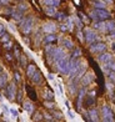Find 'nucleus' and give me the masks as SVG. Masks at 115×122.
I'll list each match as a JSON object with an SVG mask.
<instances>
[{"label":"nucleus","instance_id":"14","mask_svg":"<svg viewBox=\"0 0 115 122\" xmlns=\"http://www.w3.org/2000/svg\"><path fill=\"white\" fill-rule=\"evenodd\" d=\"M98 60L104 65V64H106V62H109V61L113 60V55L110 52H103V54H100L99 56H98Z\"/></svg>","mask_w":115,"mask_h":122},{"label":"nucleus","instance_id":"35","mask_svg":"<svg viewBox=\"0 0 115 122\" xmlns=\"http://www.w3.org/2000/svg\"><path fill=\"white\" fill-rule=\"evenodd\" d=\"M43 118H44V116H43V113H40V112H36L34 116H33V120H34L35 122L40 121V120H43Z\"/></svg>","mask_w":115,"mask_h":122},{"label":"nucleus","instance_id":"52","mask_svg":"<svg viewBox=\"0 0 115 122\" xmlns=\"http://www.w3.org/2000/svg\"><path fill=\"white\" fill-rule=\"evenodd\" d=\"M110 36H111V37H115V29H114V30L110 32Z\"/></svg>","mask_w":115,"mask_h":122},{"label":"nucleus","instance_id":"51","mask_svg":"<svg viewBox=\"0 0 115 122\" xmlns=\"http://www.w3.org/2000/svg\"><path fill=\"white\" fill-rule=\"evenodd\" d=\"M48 79H49V80H54V76H53V74H49V75H48Z\"/></svg>","mask_w":115,"mask_h":122},{"label":"nucleus","instance_id":"12","mask_svg":"<svg viewBox=\"0 0 115 122\" xmlns=\"http://www.w3.org/2000/svg\"><path fill=\"white\" fill-rule=\"evenodd\" d=\"M56 29L58 27L54 23H46L43 26V30H44V32H46V34H54V32L56 31Z\"/></svg>","mask_w":115,"mask_h":122},{"label":"nucleus","instance_id":"4","mask_svg":"<svg viewBox=\"0 0 115 122\" xmlns=\"http://www.w3.org/2000/svg\"><path fill=\"white\" fill-rule=\"evenodd\" d=\"M101 116H103V122H115L114 120V112L108 105H103L101 107Z\"/></svg>","mask_w":115,"mask_h":122},{"label":"nucleus","instance_id":"33","mask_svg":"<svg viewBox=\"0 0 115 122\" xmlns=\"http://www.w3.org/2000/svg\"><path fill=\"white\" fill-rule=\"evenodd\" d=\"M73 20H74V23H75L76 27H78L79 30H81V27H83V25H84V24H83V21H81L79 18H74Z\"/></svg>","mask_w":115,"mask_h":122},{"label":"nucleus","instance_id":"54","mask_svg":"<svg viewBox=\"0 0 115 122\" xmlns=\"http://www.w3.org/2000/svg\"><path fill=\"white\" fill-rule=\"evenodd\" d=\"M51 122H53V121H51ZM54 122H55V121H54Z\"/></svg>","mask_w":115,"mask_h":122},{"label":"nucleus","instance_id":"31","mask_svg":"<svg viewBox=\"0 0 115 122\" xmlns=\"http://www.w3.org/2000/svg\"><path fill=\"white\" fill-rule=\"evenodd\" d=\"M93 5L95 6V9H105L106 8V1H93Z\"/></svg>","mask_w":115,"mask_h":122},{"label":"nucleus","instance_id":"43","mask_svg":"<svg viewBox=\"0 0 115 122\" xmlns=\"http://www.w3.org/2000/svg\"><path fill=\"white\" fill-rule=\"evenodd\" d=\"M76 35H78V39H79V40L81 41V42H83L84 41V32H81V30H78V32H76Z\"/></svg>","mask_w":115,"mask_h":122},{"label":"nucleus","instance_id":"9","mask_svg":"<svg viewBox=\"0 0 115 122\" xmlns=\"http://www.w3.org/2000/svg\"><path fill=\"white\" fill-rule=\"evenodd\" d=\"M86 95V88L85 87H81L79 88L78 91V98H76V110L80 111L81 110V106H83V100Z\"/></svg>","mask_w":115,"mask_h":122},{"label":"nucleus","instance_id":"46","mask_svg":"<svg viewBox=\"0 0 115 122\" xmlns=\"http://www.w3.org/2000/svg\"><path fill=\"white\" fill-rule=\"evenodd\" d=\"M14 77H15V82H20L21 81V76H20V74L18 72V71L14 74Z\"/></svg>","mask_w":115,"mask_h":122},{"label":"nucleus","instance_id":"48","mask_svg":"<svg viewBox=\"0 0 115 122\" xmlns=\"http://www.w3.org/2000/svg\"><path fill=\"white\" fill-rule=\"evenodd\" d=\"M68 115H69L70 118H74V117H75V115H74V112H73L71 110H68Z\"/></svg>","mask_w":115,"mask_h":122},{"label":"nucleus","instance_id":"28","mask_svg":"<svg viewBox=\"0 0 115 122\" xmlns=\"http://www.w3.org/2000/svg\"><path fill=\"white\" fill-rule=\"evenodd\" d=\"M28 8H29V5L26 4V3H20L18 6H16V10H18L19 13L23 14L24 11H26V10H28Z\"/></svg>","mask_w":115,"mask_h":122},{"label":"nucleus","instance_id":"7","mask_svg":"<svg viewBox=\"0 0 115 122\" xmlns=\"http://www.w3.org/2000/svg\"><path fill=\"white\" fill-rule=\"evenodd\" d=\"M16 85L15 82H10V84L6 86V97L8 100H10V101H14V100L16 98Z\"/></svg>","mask_w":115,"mask_h":122},{"label":"nucleus","instance_id":"49","mask_svg":"<svg viewBox=\"0 0 115 122\" xmlns=\"http://www.w3.org/2000/svg\"><path fill=\"white\" fill-rule=\"evenodd\" d=\"M60 30H61V31H66V30H68V27H66V25H65V24H63V25H60Z\"/></svg>","mask_w":115,"mask_h":122},{"label":"nucleus","instance_id":"3","mask_svg":"<svg viewBox=\"0 0 115 122\" xmlns=\"http://www.w3.org/2000/svg\"><path fill=\"white\" fill-rule=\"evenodd\" d=\"M84 40L89 44V45H93V44H95L99 40V37H98V34L93 29L86 27V29H84Z\"/></svg>","mask_w":115,"mask_h":122},{"label":"nucleus","instance_id":"16","mask_svg":"<svg viewBox=\"0 0 115 122\" xmlns=\"http://www.w3.org/2000/svg\"><path fill=\"white\" fill-rule=\"evenodd\" d=\"M58 40V36L55 34H48L45 35V37L43 39V42L45 44V45H51L53 42H55Z\"/></svg>","mask_w":115,"mask_h":122},{"label":"nucleus","instance_id":"24","mask_svg":"<svg viewBox=\"0 0 115 122\" xmlns=\"http://www.w3.org/2000/svg\"><path fill=\"white\" fill-rule=\"evenodd\" d=\"M81 49L80 47H74V50H73V52H71V59H75V60H80V57H81Z\"/></svg>","mask_w":115,"mask_h":122},{"label":"nucleus","instance_id":"47","mask_svg":"<svg viewBox=\"0 0 115 122\" xmlns=\"http://www.w3.org/2000/svg\"><path fill=\"white\" fill-rule=\"evenodd\" d=\"M5 57H6L8 61H13V54L11 52H6L5 54Z\"/></svg>","mask_w":115,"mask_h":122},{"label":"nucleus","instance_id":"34","mask_svg":"<svg viewBox=\"0 0 115 122\" xmlns=\"http://www.w3.org/2000/svg\"><path fill=\"white\" fill-rule=\"evenodd\" d=\"M3 46H4V49H5V50H8V51H9V50H11V49L14 47V44H13V41H11V40H10V41H8V42L3 44Z\"/></svg>","mask_w":115,"mask_h":122},{"label":"nucleus","instance_id":"8","mask_svg":"<svg viewBox=\"0 0 115 122\" xmlns=\"http://www.w3.org/2000/svg\"><path fill=\"white\" fill-rule=\"evenodd\" d=\"M89 49H90V51L94 52V54H103L106 50V45L104 42H95V44H93V45H90Z\"/></svg>","mask_w":115,"mask_h":122},{"label":"nucleus","instance_id":"39","mask_svg":"<svg viewBox=\"0 0 115 122\" xmlns=\"http://www.w3.org/2000/svg\"><path fill=\"white\" fill-rule=\"evenodd\" d=\"M0 40H1V42H3V44L8 42V41H10V35H9L8 32H6V34H5L3 37H0Z\"/></svg>","mask_w":115,"mask_h":122},{"label":"nucleus","instance_id":"26","mask_svg":"<svg viewBox=\"0 0 115 122\" xmlns=\"http://www.w3.org/2000/svg\"><path fill=\"white\" fill-rule=\"evenodd\" d=\"M44 4H46L48 6H50V8H56L60 5V1L59 0H45V1H43Z\"/></svg>","mask_w":115,"mask_h":122},{"label":"nucleus","instance_id":"15","mask_svg":"<svg viewBox=\"0 0 115 122\" xmlns=\"http://www.w3.org/2000/svg\"><path fill=\"white\" fill-rule=\"evenodd\" d=\"M54 92L50 90V88H44V91H43V98L45 100V101H54Z\"/></svg>","mask_w":115,"mask_h":122},{"label":"nucleus","instance_id":"23","mask_svg":"<svg viewBox=\"0 0 115 122\" xmlns=\"http://www.w3.org/2000/svg\"><path fill=\"white\" fill-rule=\"evenodd\" d=\"M23 107H24V110L26 111V112L30 113V115L34 112V105H33L31 101H25L24 105H23Z\"/></svg>","mask_w":115,"mask_h":122},{"label":"nucleus","instance_id":"21","mask_svg":"<svg viewBox=\"0 0 115 122\" xmlns=\"http://www.w3.org/2000/svg\"><path fill=\"white\" fill-rule=\"evenodd\" d=\"M94 29L99 30L101 32H108V30H106V23H105V21H98V23H94Z\"/></svg>","mask_w":115,"mask_h":122},{"label":"nucleus","instance_id":"19","mask_svg":"<svg viewBox=\"0 0 115 122\" xmlns=\"http://www.w3.org/2000/svg\"><path fill=\"white\" fill-rule=\"evenodd\" d=\"M61 45L68 50H74V42L71 39H68V37L61 39Z\"/></svg>","mask_w":115,"mask_h":122},{"label":"nucleus","instance_id":"27","mask_svg":"<svg viewBox=\"0 0 115 122\" xmlns=\"http://www.w3.org/2000/svg\"><path fill=\"white\" fill-rule=\"evenodd\" d=\"M44 11H45V14L48 16H55L56 13H58L55 8H50V6H46L45 9H44Z\"/></svg>","mask_w":115,"mask_h":122},{"label":"nucleus","instance_id":"38","mask_svg":"<svg viewBox=\"0 0 115 122\" xmlns=\"http://www.w3.org/2000/svg\"><path fill=\"white\" fill-rule=\"evenodd\" d=\"M108 75V79L110 80V82L111 84H115V72L113 71V72H109V74H106Z\"/></svg>","mask_w":115,"mask_h":122},{"label":"nucleus","instance_id":"5","mask_svg":"<svg viewBox=\"0 0 115 122\" xmlns=\"http://www.w3.org/2000/svg\"><path fill=\"white\" fill-rule=\"evenodd\" d=\"M69 62H70V57L69 56L64 57L56 64V70L63 75H69Z\"/></svg>","mask_w":115,"mask_h":122},{"label":"nucleus","instance_id":"45","mask_svg":"<svg viewBox=\"0 0 115 122\" xmlns=\"http://www.w3.org/2000/svg\"><path fill=\"white\" fill-rule=\"evenodd\" d=\"M14 55H15V57H16V59H20L21 54H20V50H19L18 47H15V49H14Z\"/></svg>","mask_w":115,"mask_h":122},{"label":"nucleus","instance_id":"20","mask_svg":"<svg viewBox=\"0 0 115 122\" xmlns=\"http://www.w3.org/2000/svg\"><path fill=\"white\" fill-rule=\"evenodd\" d=\"M38 71V69H36V66H35V64H29L28 65V67H26V76L29 77V79H31L33 76H34V74Z\"/></svg>","mask_w":115,"mask_h":122},{"label":"nucleus","instance_id":"18","mask_svg":"<svg viewBox=\"0 0 115 122\" xmlns=\"http://www.w3.org/2000/svg\"><path fill=\"white\" fill-rule=\"evenodd\" d=\"M8 74L5 72V71H3L1 74H0V88H5L9 84H8Z\"/></svg>","mask_w":115,"mask_h":122},{"label":"nucleus","instance_id":"44","mask_svg":"<svg viewBox=\"0 0 115 122\" xmlns=\"http://www.w3.org/2000/svg\"><path fill=\"white\" fill-rule=\"evenodd\" d=\"M9 113H11V116L13 117H18V111H16L15 108H9Z\"/></svg>","mask_w":115,"mask_h":122},{"label":"nucleus","instance_id":"41","mask_svg":"<svg viewBox=\"0 0 115 122\" xmlns=\"http://www.w3.org/2000/svg\"><path fill=\"white\" fill-rule=\"evenodd\" d=\"M5 34H6V30H5V26L0 23V37H3Z\"/></svg>","mask_w":115,"mask_h":122},{"label":"nucleus","instance_id":"2","mask_svg":"<svg viewBox=\"0 0 115 122\" xmlns=\"http://www.w3.org/2000/svg\"><path fill=\"white\" fill-rule=\"evenodd\" d=\"M33 25H34V19L31 16L28 18H23V20L20 21V30L24 35H29L33 30Z\"/></svg>","mask_w":115,"mask_h":122},{"label":"nucleus","instance_id":"37","mask_svg":"<svg viewBox=\"0 0 115 122\" xmlns=\"http://www.w3.org/2000/svg\"><path fill=\"white\" fill-rule=\"evenodd\" d=\"M55 18H56L58 20H65V19H68V16L65 15V13H56Z\"/></svg>","mask_w":115,"mask_h":122},{"label":"nucleus","instance_id":"42","mask_svg":"<svg viewBox=\"0 0 115 122\" xmlns=\"http://www.w3.org/2000/svg\"><path fill=\"white\" fill-rule=\"evenodd\" d=\"M43 116H44V118L45 120H48L49 122H51L54 118H53V116H51V113H43Z\"/></svg>","mask_w":115,"mask_h":122},{"label":"nucleus","instance_id":"53","mask_svg":"<svg viewBox=\"0 0 115 122\" xmlns=\"http://www.w3.org/2000/svg\"><path fill=\"white\" fill-rule=\"evenodd\" d=\"M65 106L68 107V110H70V106H69V101H65Z\"/></svg>","mask_w":115,"mask_h":122},{"label":"nucleus","instance_id":"36","mask_svg":"<svg viewBox=\"0 0 115 122\" xmlns=\"http://www.w3.org/2000/svg\"><path fill=\"white\" fill-rule=\"evenodd\" d=\"M19 60H20V66H23V67H24V66H26V67H28L29 64H26V57H25V55H21Z\"/></svg>","mask_w":115,"mask_h":122},{"label":"nucleus","instance_id":"32","mask_svg":"<svg viewBox=\"0 0 115 122\" xmlns=\"http://www.w3.org/2000/svg\"><path fill=\"white\" fill-rule=\"evenodd\" d=\"M105 23H106V30H108V32H111L115 29V21L114 20H108V21H105Z\"/></svg>","mask_w":115,"mask_h":122},{"label":"nucleus","instance_id":"30","mask_svg":"<svg viewBox=\"0 0 115 122\" xmlns=\"http://www.w3.org/2000/svg\"><path fill=\"white\" fill-rule=\"evenodd\" d=\"M44 106H45L46 108H49V110L54 111V110L56 108V103L54 102V101H44Z\"/></svg>","mask_w":115,"mask_h":122},{"label":"nucleus","instance_id":"13","mask_svg":"<svg viewBox=\"0 0 115 122\" xmlns=\"http://www.w3.org/2000/svg\"><path fill=\"white\" fill-rule=\"evenodd\" d=\"M78 84H79V81L78 80H75V79H73V80H70V82H69V92L71 93V95L74 96L76 92L79 91V87H78Z\"/></svg>","mask_w":115,"mask_h":122},{"label":"nucleus","instance_id":"11","mask_svg":"<svg viewBox=\"0 0 115 122\" xmlns=\"http://www.w3.org/2000/svg\"><path fill=\"white\" fill-rule=\"evenodd\" d=\"M88 116H89V120L90 122H99L100 118H99V111L96 108H91L89 110V112H88Z\"/></svg>","mask_w":115,"mask_h":122},{"label":"nucleus","instance_id":"25","mask_svg":"<svg viewBox=\"0 0 115 122\" xmlns=\"http://www.w3.org/2000/svg\"><path fill=\"white\" fill-rule=\"evenodd\" d=\"M51 116L54 120H58V121H61L64 118V115L61 113V111H58V110H54L51 112Z\"/></svg>","mask_w":115,"mask_h":122},{"label":"nucleus","instance_id":"40","mask_svg":"<svg viewBox=\"0 0 115 122\" xmlns=\"http://www.w3.org/2000/svg\"><path fill=\"white\" fill-rule=\"evenodd\" d=\"M79 19H81L83 24H84V23H88V21H89V18H86L85 14H83V13H79Z\"/></svg>","mask_w":115,"mask_h":122},{"label":"nucleus","instance_id":"50","mask_svg":"<svg viewBox=\"0 0 115 122\" xmlns=\"http://www.w3.org/2000/svg\"><path fill=\"white\" fill-rule=\"evenodd\" d=\"M1 107H3V110H4V112H6V113L9 112V108L5 106V105H1Z\"/></svg>","mask_w":115,"mask_h":122},{"label":"nucleus","instance_id":"1","mask_svg":"<svg viewBox=\"0 0 115 122\" xmlns=\"http://www.w3.org/2000/svg\"><path fill=\"white\" fill-rule=\"evenodd\" d=\"M110 16H111V14L106 9H94L90 13L89 18L93 19L95 23H98V21H108L110 19Z\"/></svg>","mask_w":115,"mask_h":122},{"label":"nucleus","instance_id":"6","mask_svg":"<svg viewBox=\"0 0 115 122\" xmlns=\"http://www.w3.org/2000/svg\"><path fill=\"white\" fill-rule=\"evenodd\" d=\"M66 56H68V55L65 54V51H64L63 47H55V49H54V51H53V54H51L49 57H51L53 62L56 65L60 60H63L64 57H66Z\"/></svg>","mask_w":115,"mask_h":122},{"label":"nucleus","instance_id":"22","mask_svg":"<svg viewBox=\"0 0 115 122\" xmlns=\"http://www.w3.org/2000/svg\"><path fill=\"white\" fill-rule=\"evenodd\" d=\"M31 81L34 82V84H38V85H39L40 82L43 81V74H41V71L38 70L34 74V76L31 77Z\"/></svg>","mask_w":115,"mask_h":122},{"label":"nucleus","instance_id":"17","mask_svg":"<svg viewBox=\"0 0 115 122\" xmlns=\"http://www.w3.org/2000/svg\"><path fill=\"white\" fill-rule=\"evenodd\" d=\"M103 70L105 71L106 74H109V72H115V61L114 60H111V61H109V62H106V64H104L103 65Z\"/></svg>","mask_w":115,"mask_h":122},{"label":"nucleus","instance_id":"29","mask_svg":"<svg viewBox=\"0 0 115 122\" xmlns=\"http://www.w3.org/2000/svg\"><path fill=\"white\" fill-rule=\"evenodd\" d=\"M11 18H13L14 20H18L19 23H20V21L23 20V14H21V13H19L18 10H14V11L11 13Z\"/></svg>","mask_w":115,"mask_h":122},{"label":"nucleus","instance_id":"10","mask_svg":"<svg viewBox=\"0 0 115 122\" xmlns=\"http://www.w3.org/2000/svg\"><path fill=\"white\" fill-rule=\"evenodd\" d=\"M81 81V85H83V87L86 88V86H89L93 81H94V74L91 72V71H86L85 75L83 76V79L80 80Z\"/></svg>","mask_w":115,"mask_h":122}]
</instances>
